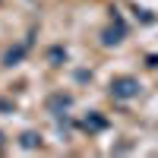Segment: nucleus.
I'll use <instances>...</instances> for the list:
<instances>
[{
	"instance_id": "f257e3e1",
	"label": "nucleus",
	"mask_w": 158,
	"mask_h": 158,
	"mask_svg": "<svg viewBox=\"0 0 158 158\" xmlns=\"http://www.w3.org/2000/svg\"><path fill=\"white\" fill-rule=\"evenodd\" d=\"M111 95L114 98H133V95H139V82L133 76H120L111 82Z\"/></svg>"
},
{
	"instance_id": "f03ea898",
	"label": "nucleus",
	"mask_w": 158,
	"mask_h": 158,
	"mask_svg": "<svg viewBox=\"0 0 158 158\" xmlns=\"http://www.w3.org/2000/svg\"><path fill=\"white\" fill-rule=\"evenodd\" d=\"M82 127L89 130V133H98V130H104V127H108V120H104L101 114H89L85 120H82Z\"/></svg>"
},
{
	"instance_id": "7ed1b4c3",
	"label": "nucleus",
	"mask_w": 158,
	"mask_h": 158,
	"mask_svg": "<svg viewBox=\"0 0 158 158\" xmlns=\"http://www.w3.org/2000/svg\"><path fill=\"white\" fill-rule=\"evenodd\" d=\"M22 146H25V149H35V146H41V136H35V133H25V136H22Z\"/></svg>"
},
{
	"instance_id": "20e7f679",
	"label": "nucleus",
	"mask_w": 158,
	"mask_h": 158,
	"mask_svg": "<svg viewBox=\"0 0 158 158\" xmlns=\"http://www.w3.org/2000/svg\"><path fill=\"white\" fill-rule=\"evenodd\" d=\"M51 108H54V111L57 108H70V98L67 95H54V98H51Z\"/></svg>"
},
{
	"instance_id": "39448f33",
	"label": "nucleus",
	"mask_w": 158,
	"mask_h": 158,
	"mask_svg": "<svg viewBox=\"0 0 158 158\" xmlns=\"http://www.w3.org/2000/svg\"><path fill=\"white\" fill-rule=\"evenodd\" d=\"M0 149H3V136H0Z\"/></svg>"
}]
</instances>
